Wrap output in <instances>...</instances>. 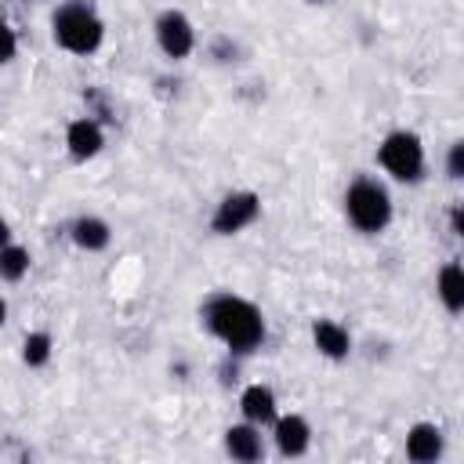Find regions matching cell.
<instances>
[{
	"label": "cell",
	"mask_w": 464,
	"mask_h": 464,
	"mask_svg": "<svg viewBox=\"0 0 464 464\" xmlns=\"http://www.w3.org/2000/svg\"><path fill=\"white\" fill-rule=\"evenodd\" d=\"M377 163L388 178L402 181V185H417L424 178V167H428V156H424V141L417 130H388L377 145Z\"/></svg>",
	"instance_id": "4"
},
{
	"label": "cell",
	"mask_w": 464,
	"mask_h": 464,
	"mask_svg": "<svg viewBox=\"0 0 464 464\" xmlns=\"http://www.w3.org/2000/svg\"><path fill=\"white\" fill-rule=\"evenodd\" d=\"M257 218H261V196L250 188H239V192L221 196V203L210 214V232L214 236H239Z\"/></svg>",
	"instance_id": "6"
},
{
	"label": "cell",
	"mask_w": 464,
	"mask_h": 464,
	"mask_svg": "<svg viewBox=\"0 0 464 464\" xmlns=\"http://www.w3.org/2000/svg\"><path fill=\"white\" fill-rule=\"evenodd\" d=\"M395 203L377 178H355L344 188V218L359 236H381L392 225Z\"/></svg>",
	"instance_id": "3"
},
{
	"label": "cell",
	"mask_w": 464,
	"mask_h": 464,
	"mask_svg": "<svg viewBox=\"0 0 464 464\" xmlns=\"http://www.w3.org/2000/svg\"><path fill=\"white\" fill-rule=\"evenodd\" d=\"M51 355H54V337H51L47 330H29V334L22 337V362H25L29 370L47 366Z\"/></svg>",
	"instance_id": "16"
},
{
	"label": "cell",
	"mask_w": 464,
	"mask_h": 464,
	"mask_svg": "<svg viewBox=\"0 0 464 464\" xmlns=\"http://www.w3.org/2000/svg\"><path fill=\"white\" fill-rule=\"evenodd\" d=\"M446 174L453 181H464V138H457L450 149H446Z\"/></svg>",
	"instance_id": "17"
},
{
	"label": "cell",
	"mask_w": 464,
	"mask_h": 464,
	"mask_svg": "<svg viewBox=\"0 0 464 464\" xmlns=\"http://www.w3.org/2000/svg\"><path fill=\"white\" fill-rule=\"evenodd\" d=\"M239 413L257 428H272L279 420V399L268 384H246L239 395Z\"/></svg>",
	"instance_id": "11"
},
{
	"label": "cell",
	"mask_w": 464,
	"mask_h": 464,
	"mask_svg": "<svg viewBox=\"0 0 464 464\" xmlns=\"http://www.w3.org/2000/svg\"><path fill=\"white\" fill-rule=\"evenodd\" d=\"M69 239H72L80 250L98 254V250H105V246L112 243V228H109V221L98 218V214H80V218L69 225Z\"/></svg>",
	"instance_id": "13"
},
{
	"label": "cell",
	"mask_w": 464,
	"mask_h": 464,
	"mask_svg": "<svg viewBox=\"0 0 464 464\" xmlns=\"http://www.w3.org/2000/svg\"><path fill=\"white\" fill-rule=\"evenodd\" d=\"M152 36H156V47L170 58V62H185L192 51H196V25L185 11L178 7H167L156 14L152 22Z\"/></svg>",
	"instance_id": "5"
},
{
	"label": "cell",
	"mask_w": 464,
	"mask_h": 464,
	"mask_svg": "<svg viewBox=\"0 0 464 464\" xmlns=\"http://www.w3.org/2000/svg\"><path fill=\"white\" fill-rule=\"evenodd\" d=\"M435 294L442 301V308L450 315H460L464 312V265L460 261H446L435 276Z\"/></svg>",
	"instance_id": "14"
},
{
	"label": "cell",
	"mask_w": 464,
	"mask_h": 464,
	"mask_svg": "<svg viewBox=\"0 0 464 464\" xmlns=\"http://www.w3.org/2000/svg\"><path fill=\"white\" fill-rule=\"evenodd\" d=\"M221 442H225V453H228L232 460H239V464H257V460H265V435H261V428L250 424V420L228 424Z\"/></svg>",
	"instance_id": "10"
},
{
	"label": "cell",
	"mask_w": 464,
	"mask_h": 464,
	"mask_svg": "<svg viewBox=\"0 0 464 464\" xmlns=\"http://www.w3.org/2000/svg\"><path fill=\"white\" fill-rule=\"evenodd\" d=\"M446 453V435L435 420H417L406 428V457L413 464H435Z\"/></svg>",
	"instance_id": "9"
},
{
	"label": "cell",
	"mask_w": 464,
	"mask_h": 464,
	"mask_svg": "<svg viewBox=\"0 0 464 464\" xmlns=\"http://www.w3.org/2000/svg\"><path fill=\"white\" fill-rule=\"evenodd\" d=\"M199 319H203L207 334L218 337L228 348V355H239V359L254 355L268 337L265 312L254 301H246V297H239L232 290L210 294L203 301V308H199Z\"/></svg>",
	"instance_id": "1"
},
{
	"label": "cell",
	"mask_w": 464,
	"mask_h": 464,
	"mask_svg": "<svg viewBox=\"0 0 464 464\" xmlns=\"http://www.w3.org/2000/svg\"><path fill=\"white\" fill-rule=\"evenodd\" d=\"M272 442L279 457H304L312 450V424L301 413H279L272 424Z\"/></svg>",
	"instance_id": "8"
},
{
	"label": "cell",
	"mask_w": 464,
	"mask_h": 464,
	"mask_svg": "<svg viewBox=\"0 0 464 464\" xmlns=\"http://www.w3.org/2000/svg\"><path fill=\"white\" fill-rule=\"evenodd\" d=\"M312 344H315V352H319L323 359L341 362V359H348V352H352V334H348V326L337 323V319H315V323H312Z\"/></svg>",
	"instance_id": "12"
},
{
	"label": "cell",
	"mask_w": 464,
	"mask_h": 464,
	"mask_svg": "<svg viewBox=\"0 0 464 464\" xmlns=\"http://www.w3.org/2000/svg\"><path fill=\"white\" fill-rule=\"evenodd\" d=\"M29 246H22L18 239H4V246H0V276H4V283H22L25 276H29Z\"/></svg>",
	"instance_id": "15"
},
{
	"label": "cell",
	"mask_w": 464,
	"mask_h": 464,
	"mask_svg": "<svg viewBox=\"0 0 464 464\" xmlns=\"http://www.w3.org/2000/svg\"><path fill=\"white\" fill-rule=\"evenodd\" d=\"M18 58V36L11 25H4V65H11Z\"/></svg>",
	"instance_id": "19"
},
{
	"label": "cell",
	"mask_w": 464,
	"mask_h": 464,
	"mask_svg": "<svg viewBox=\"0 0 464 464\" xmlns=\"http://www.w3.org/2000/svg\"><path fill=\"white\" fill-rule=\"evenodd\" d=\"M102 149H105V130H102V123H98L94 116H76V120H69V127H65V152H69L72 160L87 163V160H94Z\"/></svg>",
	"instance_id": "7"
},
{
	"label": "cell",
	"mask_w": 464,
	"mask_h": 464,
	"mask_svg": "<svg viewBox=\"0 0 464 464\" xmlns=\"http://www.w3.org/2000/svg\"><path fill=\"white\" fill-rule=\"evenodd\" d=\"M450 232H453V236L464 243V199L450 207Z\"/></svg>",
	"instance_id": "18"
},
{
	"label": "cell",
	"mask_w": 464,
	"mask_h": 464,
	"mask_svg": "<svg viewBox=\"0 0 464 464\" xmlns=\"http://www.w3.org/2000/svg\"><path fill=\"white\" fill-rule=\"evenodd\" d=\"M51 36L65 54L87 58V54H94L102 47L105 22H102V14L94 11L91 0H65L51 14Z\"/></svg>",
	"instance_id": "2"
}]
</instances>
